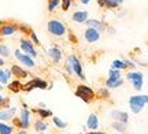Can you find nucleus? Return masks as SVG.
Returning a JSON list of instances; mask_svg holds the SVG:
<instances>
[{"instance_id":"1","label":"nucleus","mask_w":148,"mask_h":134,"mask_svg":"<svg viewBox=\"0 0 148 134\" xmlns=\"http://www.w3.org/2000/svg\"><path fill=\"white\" fill-rule=\"evenodd\" d=\"M64 69L67 70V73H69L70 75L75 74L81 81L86 80L84 71H82V63L79 62V59L75 56V55H70L69 58L66 59V66H64Z\"/></svg>"},{"instance_id":"2","label":"nucleus","mask_w":148,"mask_h":134,"mask_svg":"<svg viewBox=\"0 0 148 134\" xmlns=\"http://www.w3.org/2000/svg\"><path fill=\"white\" fill-rule=\"evenodd\" d=\"M47 30L51 36L60 38L66 36L67 27H66V25H64L63 22L59 21V19H49L47 22Z\"/></svg>"},{"instance_id":"3","label":"nucleus","mask_w":148,"mask_h":134,"mask_svg":"<svg viewBox=\"0 0 148 134\" xmlns=\"http://www.w3.org/2000/svg\"><path fill=\"white\" fill-rule=\"evenodd\" d=\"M145 104H148V95H134L129 97V107L133 114H140Z\"/></svg>"},{"instance_id":"4","label":"nucleus","mask_w":148,"mask_h":134,"mask_svg":"<svg viewBox=\"0 0 148 134\" xmlns=\"http://www.w3.org/2000/svg\"><path fill=\"white\" fill-rule=\"evenodd\" d=\"M74 95L78 97V99H81L84 103H86V104L92 103V100L95 99V90H93L90 86L85 85V84H79V85L77 86Z\"/></svg>"},{"instance_id":"5","label":"nucleus","mask_w":148,"mask_h":134,"mask_svg":"<svg viewBox=\"0 0 148 134\" xmlns=\"http://www.w3.org/2000/svg\"><path fill=\"white\" fill-rule=\"evenodd\" d=\"M126 80L132 82L133 89L136 90H141L144 85V74L141 71H129L126 74Z\"/></svg>"},{"instance_id":"6","label":"nucleus","mask_w":148,"mask_h":134,"mask_svg":"<svg viewBox=\"0 0 148 134\" xmlns=\"http://www.w3.org/2000/svg\"><path fill=\"white\" fill-rule=\"evenodd\" d=\"M14 56H15V59L18 60L19 63H22L25 67H29V69H34V67H36L34 59H33L32 56L23 54L21 49H15V51H14Z\"/></svg>"},{"instance_id":"7","label":"nucleus","mask_w":148,"mask_h":134,"mask_svg":"<svg viewBox=\"0 0 148 134\" xmlns=\"http://www.w3.org/2000/svg\"><path fill=\"white\" fill-rule=\"evenodd\" d=\"M19 49H21L23 54L32 56L33 59L37 56V51H36V48H34V44H33V41L29 40V38H21V40H19Z\"/></svg>"},{"instance_id":"8","label":"nucleus","mask_w":148,"mask_h":134,"mask_svg":"<svg viewBox=\"0 0 148 134\" xmlns=\"http://www.w3.org/2000/svg\"><path fill=\"white\" fill-rule=\"evenodd\" d=\"M16 32H18L16 23L0 22V37H10V36H14Z\"/></svg>"},{"instance_id":"9","label":"nucleus","mask_w":148,"mask_h":134,"mask_svg":"<svg viewBox=\"0 0 148 134\" xmlns=\"http://www.w3.org/2000/svg\"><path fill=\"white\" fill-rule=\"evenodd\" d=\"M33 89H48V82L41 80V78H33L26 85H23V90L30 92Z\"/></svg>"},{"instance_id":"10","label":"nucleus","mask_w":148,"mask_h":134,"mask_svg":"<svg viewBox=\"0 0 148 134\" xmlns=\"http://www.w3.org/2000/svg\"><path fill=\"white\" fill-rule=\"evenodd\" d=\"M84 38L86 43L89 44H95L100 40V32L96 30L93 27H86L84 30Z\"/></svg>"},{"instance_id":"11","label":"nucleus","mask_w":148,"mask_h":134,"mask_svg":"<svg viewBox=\"0 0 148 134\" xmlns=\"http://www.w3.org/2000/svg\"><path fill=\"white\" fill-rule=\"evenodd\" d=\"M85 25L88 27H93L96 30H99L100 33L106 32L107 30V23L106 22L100 21V19H95V18H88V21L85 22Z\"/></svg>"},{"instance_id":"12","label":"nucleus","mask_w":148,"mask_h":134,"mask_svg":"<svg viewBox=\"0 0 148 134\" xmlns=\"http://www.w3.org/2000/svg\"><path fill=\"white\" fill-rule=\"evenodd\" d=\"M123 3V0H97V5L100 8H108V10H115Z\"/></svg>"},{"instance_id":"13","label":"nucleus","mask_w":148,"mask_h":134,"mask_svg":"<svg viewBox=\"0 0 148 134\" xmlns=\"http://www.w3.org/2000/svg\"><path fill=\"white\" fill-rule=\"evenodd\" d=\"M88 18H89V12H88L86 10L74 11V12H73V16H71L73 22H75V23H79V25L85 23V22L88 21Z\"/></svg>"},{"instance_id":"14","label":"nucleus","mask_w":148,"mask_h":134,"mask_svg":"<svg viewBox=\"0 0 148 134\" xmlns=\"http://www.w3.org/2000/svg\"><path fill=\"white\" fill-rule=\"evenodd\" d=\"M47 55H48V58L52 60V62H55V63L60 62V60H62V56H63L60 48H58V47H51V48H48Z\"/></svg>"},{"instance_id":"15","label":"nucleus","mask_w":148,"mask_h":134,"mask_svg":"<svg viewBox=\"0 0 148 134\" xmlns=\"http://www.w3.org/2000/svg\"><path fill=\"white\" fill-rule=\"evenodd\" d=\"M110 115H111V118H112V120H118V122H123V123H127V122H129V114L125 112V111L112 110Z\"/></svg>"},{"instance_id":"16","label":"nucleus","mask_w":148,"mask_h":134,"mask_svg":"<svg viewBox=\"0 0 148 134\" xmlns=\"http://www.w3.org/2000/svg\"><path fill=\"white\" fill-rule=\"evenodd\" d=\"M11 73H12V77H15L18 80H23V78H27L29 77V73H27L25 69H22L21 66L12 65L11 66Z\"/></svg>"},{"instance_id":"17","label":"nucleus","mask_w":148,"mask_h":134,"mask_svg":"<svg viewBox=\"0 0 148 134\" xmlns=\"http://www.w3.org/2000/svg\"><path fill=\"white\" fill-rule=\"evenodd\" d=\"M100 126V122H99V116L96 115L95 112L89 114V116L86 119V127L89 130H97Z\"/></svg>"},{"instance_id":"18","label":"nucleus","mask_w":148,"mask_h":134,"mask_svg":"<svg viewBox=\"0 0 148 134\" xmlns=\"http://www.w3.org/2000/svg\"><path fill=\"white\" fill-rule=\"evenodd\" d=\"M16 112V108H4V110H0V120L3 122H7V120H11L14 118V115Z\"/></svg>"},{"instance_id":"19","label":"nucleus","mask_w":148,"mask_h":134,"mask_svg":"<svg viewBox=\"0 0 148 134\" xmlns=\"http://www.w3.org/2000/svg\"><path fill=\"white\" fill-rule=\"evenodd\" d=\"M19 119H21L22 123H23V129L25 130L29 129V126H30V111L26 107H23V110H21Z\"/></svg>"},{"instance_id":"20","label":"nucleus","mask_w":148,"mask_h":134,"mask_svg":"<svg viewBox=\"0 0 148 134\" xmlns=\"http://www.w3.org/2000/svg\"><path fill=\"white\" fill-rule=\"evenodd\" d=\"M123 85V78H107L106 80V86L108 89H116V88H121Z\"/></svg>"},{"instance_id":"21","label":"nucleus","mask_w":148,"mask_h":134,"mask_svg":"<svg viewBox=\"0 0 148 134\" xmlns=\"http://www.w3.org/2000/svg\"><path fill=\"white\" fill-rule=\"evenodd\" d=\"M11 77H12L11 69H0V84L1 85H7L10 82Z\"/></svg>"},{"instance_id":"22","label":"nucleus","mask_w":148,"mask_h":134,"mask_svg":"<svg viewBox=\"0 0 148 134\" xmlns=\"http://www.w3.org/2000/svg\"><path fill=\"white\" fill-rule=\"evenodd\" d=\"M111 127L115 130V131H118V133H122L125 134L127 133V123H123V122H118V120H114L112 123H111Z\"/></svg>"},{"instance_id":"23","label":"nucleus","mask_w":148,"mask_h":134,"mask_svg":"<svg viewBox=\"0 0 148 134\" xmlns=\"http://www.w3.org/2000/svg\"><path fill=\"white\" fill-rule=\"evenodd\" d=\"M7 85H8V90L14 92V93H18V92L23 90V85H22V82L19 80H15V81H12V82H8Z\"/></svg>"},{"instance_id":"24","label":"nucleus","mask_w":148,"mask_h":134,"mask_svg":"<svg viewBox=\"0 0 148 134\" xmlns=\"http://www.w3.org/2000/svg\"><path fill=\"white\" fill-rule=\"evenodd\" d=\"M110 69L125 70V69H127V67H126V63H125V60H122V59H115V60H112V63H111V67H110Z\"/></svg>"},{"instance_id":"25","label":"nucleus","mask_w":148,"mask_h":134,"mask_svg":"<svg viewBox=\"0 0 148 134\" xmlns=\"http://www.w3.org/2000/svg\"><path fill=\"white\" fill-rule=\"evenodd\" d=\"M36 112L40 115V118L41 119H45V118H51L52 116V111L51 110H47V108H37Z\"/></svg>"},{"instance_id":"26","label":"nucleus","mask_w":148,"mask_h":134,"mask_svg":"<svg viewBox=\"0 0 148 134\" xmlns=\"http://www.w3.org/2000/svg\"><path fill=\"white\" fill-rule=\"evenodd\" d=\"M14 133V127L10 124L0 122V134H12Z\"/></svg>"},{"instance_id":"27","label":"nucleus","mask_w":148,"mask_h":134,"mask_svg":"<svg viewBox=\"0 0 148 134\" xmlns=\"http://www.w3.org/2000/svg\"><path fill=\"white\" fill-rule=\"evenodd\" d=\"M52 123L55 124L58 129H60V130H63V129H66V127H67V122L62 120V119L58 118V116H53V118H52Z\"/></svg>"},{"instance_id":"28","label":"nucleus","mask_w":148,"mask_h":134,"mask_svg":"<svg viewBox=\"0 0 148 134\" xmlns=\"http://www.w3.org/2000/svg\"><path fill=\"white\" fill-rule=\"evenodd\" d=\"M60 1L62 0H48V5H47L48 12H53L60 5Z\"/></svg>"},{"instance_id":"29","label":"nucleus","mask_w":148,"mask_h":134,"mask_svg":"<svg viewBox=\"0 0 148 134\" xmlns=\"http://www.w3.org/2000/svg\"><path fill=\"white\" fill-rule=\"evenodd\" d=\"M48 127V123L45 122H42V120H37L36 123H34V130L38 131V133H41V131H45Z\"/></svg>"},{"instance_id":"30","label":"nucleus","mask_w":148,"mask_h":134,"mask_svg":"<svg viewBox=\"0 0 148 134\" xmlns=\"http://www.w3.org/2000/svg\"><path fill=\"white\" fill-rule=\"evenodd\" d=\"M10 48L7 47V45H4V44H0V56L1 58H10Z\"/></svg>"},{"instance_id":"31","label":"nucleus","mask_w":148,"mask_h":134,"mask_svg":"<svg viewBox=\"0 0 148 134\" xmlns=\"http://www.w3.org/2000/svg\"><path fill=\"white\" fill-rule=\"evenodd\" d=\"M108 77L110 78H121V70H116V69H110L108 70Z\"/></svg>"},{"instance_id":"32","label":"nucleus","mask_w":148,"mask_h":134,"mask_svg":"<svg viewBox=\"0 0 148 134\" xmlns=\"http://www.w3.org/2000/svg\"><path fill=\"white\" fill-rule=\"evenodd\" d=\"M18 30L25 33V34H30V32H32V29L27 26V25H25V23H18Z\"/></svg>"},{"instance_id":"33","label":"nucleus","mask_w":148,"mask_h":134,"mask_svg":"<svg viewBox=\"0 0 148 134\" xmlns=\"http://www.w3.org/2000/svg\"><path fill=\"white\" fill-rule=\"evenodd\" d=\"M97 93H99V96H100L101 99H108V97H110V92H108V88H107V86L106 88H100Z\"/></svg>"},{"instance_id":"34","label":"nucleus","mask_w":148,"mask_h":134,"mask_svg":"<svg viewBox=\"0 0 148 134\" xmlns=\"http://www.w3.org/2000/svg\"><path fill=\"white\" fill-rule=\"evenodd\" d=\"M71 3H73V0H62V1H60V4H62V10H63V11H69Z\"/></svg>"},{"instance_id":"35","label":"nucleus","mask_w":148,"mask_h":134,"mask_svg":"<svg viewBox=\"0 0 148 134\" xmlns=\"http://www.w3.org/2000/svg\"><path fill=\"white\" fill-rule=\"evenodd\" d=\"M29 36H30V40H32L33 41V44H36V45H40V40H38V37H37V34L34 32H30V34H29Z\"/></svg>"},{"instance_id":"36","label":"nucleus","mask_w":148,"mask_h":134,"mask_svg":"<svg viewBox=\"0 0 148 134\" xmlns=\"http://www.w3.org/2000/svg\"><path fill=\"white\" fill-rule=\"evenodd\" d=\"M125 63H126L127 69H134V67H136V65H134L133 62H130V60H127V59H125Z\"/></svg>"},{"instance_id":"37","label":"nucleus","mask_w":148,"mask_h":134,"mask_svg":"<svg viewBox=\"0 0 148 134\" xmlns=\"http://www.w3.org/2000/svg\"><path fill=\"white\" fill-rule=\"evenodd\" d=\"M5 103H8V100L5 99V97H3V96H0V107L3 105V104H5Z\"/></svg>"},{"instance_id":"38","label":"nucleus","mask_w":148,"mask_h":134,"mask_svg":"<svg viewBox=\"0 0 148 134\" xmlns=\"http://www.w3.org/2000/svg\"><path fill=\"white\" fill-rule=\"evenodd\" d=\"M79 1H81V4H84V5H88L90 3V1H92V0H79Z\"/></svg>"},{"instance_id":"39","label":"nucleus","mask_w":148,"mask_h":134,"mask_svg":"<svg viewBox=\"0 0 148 134\" xmlns=\"http://www.w3.org/2000/svg\"><path fill=\"white\" fill-rule=\"evenodd\" d=\"M90 134H106L104 131H97V130H92V131H89Z\"/></svg>"},{"instance_id":"40","label":"nucleus","mask_w":148,"mask_h":134,"mask_svg":"<svg viewBox=\"0 0 148 134\" xmlns=\"http://www.w3.org/2000/svg\"><path fill=\"white\" fill-rule=\"evenodd\" d=\"M12 134H26V130H23V129H21L18 133H12Z\"/></svg>"},{"instance_id":"41","label":"nucleus","mask_w":148,"mask_h":134,"mask_svg":"<svg viewBox=\"0 0 148 134\" xmlns=\"http://www.w3.org/2000/svg\"><path fill=\"white\" fill-rule=\"evenodd\" d=\"M0 66H4V58L0 56Z\"/></svg>"},{"instance_id":"42","label":"nucleus","mask_w":148,"mask_h":134,"mask_svg":"<svg viewBox=\"0 0 148 134\" xmlns=\"http://www.w3.org/2000/svg\"><path fill=\"white\" fill-rule=\"evenodd\" d=\"M1 89H3V85H1V84H0V90H1Z\"/></svg>"},{"instance_id":"43","label":"nucleus","mask_w":148,"mask_h":134,"mask_svg":"<svg viewBox=\"0 0 148 134\" xmlns=\"http://www.w3.org/2000/svg\"><path fill=\"white\" fill-rule=\"evenodd\" d=\"M84 134H90V133H84Z\"/></svg>"},{"instance_id":"44","label":"nucleus","mask_w":148,"mask_h":134,"mask_svg":"<svg viewBox=\"0 0 148 134\" xmlns=\"http://www.w3.org/2000/svg\"><path fill=\"white\" fill-rule=\"evenodd\" d=\"M79 134H84V133H79Z\"/></svg>"}]
</instances>
